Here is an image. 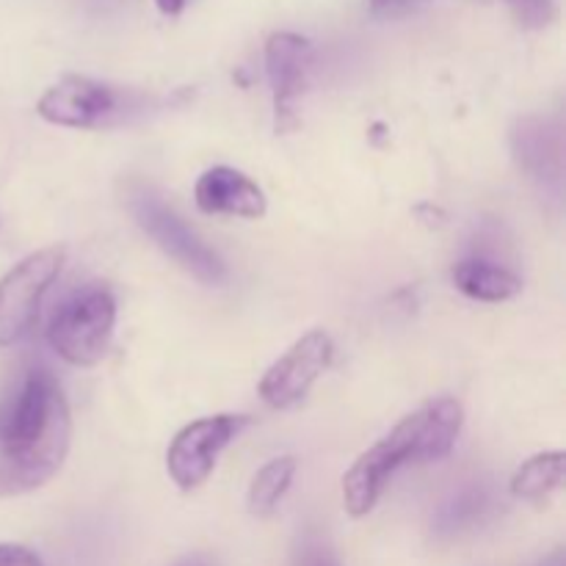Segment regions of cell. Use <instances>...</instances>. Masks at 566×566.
I'll list each match as a JSON object with an SVG mask.
<instances>
[{
	"instance_id": "e0dca14e",
	"label": "cell",
	"mask_w": 566,
	"mask_h": 566,
	"mask_svg": "<svg viewBox=\"0 0 566 566\" xmlns=\"http://www.w3.org/2000/svg\"><path fill=\"white\" fill-rule=\"evenodd\" d=\"M509 6H512L520 25L531 28V31L551 25L553 17H556V3L553 0H509Z\"/></svg>"
},
{
	"instance_id": "3957f363",
	"label": "cell",
	"mask_w": 566,
	"mask_h": 566,
	"mask_svg": "<svg viewBox=\"0 0 566 566\" xmlns=\"http://www.w3.org/2000/svg\"><path fill=\"white\" fill-rule=\"evenodd\" d=\"M153 99L133 88L111 86L86 75H64L39 97L36 114L44 122L75 130H105L142 116Z\"/></svg>"
},
{
	"instance_id": "277c9868",
	"label": "cell",
	"mask_w": 566,
	"mask_h": 566,
	"mask_svg": "<svg viewBox=\"0 0 566 566\" xmlns=\"http://www.w3.org/2000/svg\"><path fill=\"white\" fill-rule=\"evenodd\" d=\"M116 326V298L105 285L72 293L50 321L48 340L64 363L94 368L111 348Z\"/></svg>"
},
{
	"instance_id": "52a82bcc",
	"label": "cell",
	"mask_w": 566,
	"mask_h": 566,
	"mask_svg": "<svg viewBox=\"0 0 566 566\" xmlns=\"http://www.w3.org/2000/svg\"><path fill=\"white\" fill-rule=\"evenodd\" d=\"M249 426V415H213L182 426L166 451V470L177 490L193 492L210 479L221 451Z\"/></svg>"
},
{
	"instance_id": "6da1fadb",
	"label": "cell",
	"mask_w": 566,
	"mask_h": 566,
	"mask_svg": "<svg viewBox=\"0 0 566 566\" xmlns=\"http://www.w3.org/2000/svg\"><path fill=\"white\" fill-rule=\"evenodd\" d=\"M72 415L50 370H31L0 418V497L48 484L70 453Z\"/></svg>"
},
{
	"instance_id": "8992f818",
	"label": "cell",
	"mask_w": 566,
	"mask_h": 566,
	"mask_svg": "<svg viewBox=\"0 0 566 566\" xmlns=\"http://www.w3.org/2000/svg\"><path fill=\"white\" fill-rule=\"evenodd\" d=\"M64 265V249L48 247L22 258L0 280V346H14L31 335L39 310Z\"/></svg>"
},
{
	"instance_id": "2e32d148",
	"label": "cell",
	"mask_w": 566,
	"mask_h": 566,
	"mask_svg": "<svg viewBox=\"0 0 566 566\" xmlns=\"http://www.w3.org/2000/svg\"><path fill=\"white\" fill-rule=\"evenodd\" d=\"M293 566H340V558H337L329 536L310 525L293 547Z\"/></svg>"
},
{
	"instance_id": "ffe728a7",
	"label": "cell",
	"mask_w": 566,
	"mask_h": 566,
	"mask_svg": "<svg viewBox=\"0 0 566 566\" xmlns=\"http://www.w3.org/2000/svg\"><path fill=\"white\" fill-rule=\"evenodd\" d=\"M175 566H221V562L216 556H210V553H193V556L182 558Z\"/></svg>"
},
{
	"instance_id": "30bf717a",
	"label": "cell",
	"mask_w": 566,
	"mask_h": 566,
	"mask_svg": "<svg viewBox=\"0 0 566 566\" xmlns=\"http://www.w3.org/2000/svg\"><path fill=\"white\" fill-rule=\"evenodd\" d=\"M512 153L528 177L547 188H562L564 180V133L556 119L523 116L512 127Z\"/></svg>"
},
{
	"instance_id": "7402d4cb",
	"label": "cell",
	"mask_w": 566,
	"mask_h": 566,
	"mask_svg": "<svg viewBox=\"0 0 566 566\" xmlns=\"http://www.w3.org/2000/svg\"><path fill=\"white\" fill-rule=\"evenodd\" d=\"M539 566H564V553H553V556L545 558Z\"/></svg>"
},
{
	"instance_id": "4fadbf2b",
	"label": "cell",
	"mask_w": 566,
	"mask_h": 566,
	"mask_svg": "<svg viewBox=\"0 0 566 566\" xmlns=\"http://www.w3.org/2000/svg\"><path fill=\"white\" fill-rule=\"evenodd\" d=\"M495 509V497L486 484H470L464 490L453 492L440 506L434 517V531L440 536H459L475 531L481 523H486Z\"/></svg>"
},
{
	"instance_id": "ac0fdd59",
	"label": "cell",
	"mask_w": 566,
	"mask_h": 566,
	"mask_svg": "<svg viewBox=\"0 0 566 566\" xmlns=\"http://www.w3.org/2000/svg\"><path fill=\"white\" fill-rule=\"evenodd\" d=\"M0 566H44L42 558L22 545L0 542Z\"/></svg>"
},
{
	"instance_id": "9a60e30c",
	"label": "cell",
	"mask_w": 566,
	"mask_h": 566,
	"mask_svg": "<svg viewBox=\"0 0 566 566\" xmlns=\"http://www.w3.org/2000/svg\"><path fill=\"white\" fill-rule=\"evenodd\" d=\"M293 479H296V457H280L271 459L269 464L258 470L249 486L247 506L254 517H269L276 512L282 497L291 490Z\"/></svg>"
},
{
	"instance_id": "7a4b0ae2",
	"label": "cell",
	"mask_w": 566,
	"mask_h": 566,
	"mask_svg": "<svg viewBox=\"0 0 566 566\" xmlns=\"http://www.w3.org/2000/svg\"><path fill=\"white\" fill-rule=\"evenodd\" d=\"M464 412L457 398H437L401 420L390 434L359 453L343 475V506L352 517H368L385 495L392 475L409 464L446 459L457 446Z\"/></svg>"
},
{
	"instance_id": "5b68a950",
	"label": "cell",
	"mask_w": 566,
	"mask_h": 566,
	"mask_svg": "<svg viewBox=\"0 0 566 566\" xmlns=\"http://www.w3.org/2000/svg\"><path fill=\"white\" fill-rule=\"evenodd\" d=\"M127 208L136 224L188 274L205 285H221L227 280V265L219 252H213L153 188L133 186L127 191Z\"/></svg>"
},
{
	"instance_id": "9c48e42d",
	"label": "cell",
	"mask_w": 566,
	"mask_h": 566,
	"mask_svg": "<svg viewBox=\"0 0 566 566\" xmlns=\"http://www.w3.org/2000/svg\"><path fill=\"white\" fill-rule=\"evenodd\" d=\"M313 70V44L291 31L271 33L265 42V72H269L271 94H274L276 130H291L296 125L298 94L304 92Z\"/></svg>"
},
{
	"instance_id": "ba28073f",
	"label": "cell",
	"mask_w": 566,
	"mask_h": 566,
	"mask_svg": "<svg viewBox=\"0 0 566 566\" xmlns=\"http://www.w3.org/2000/svg\"><path fill=\"white\" fill-rule=\"evenodd\" d=\"M335 359V343L324 329L298 337L260 379L258 392L271 409H291L307 398L315 381L326 374Z\"/></svg>"
},
{
	"instance_id": "5bb4252c",
	"label": "cell",
	"mask_w": 566,
	"mask_h": 566,
	"mask_svg": "<svg viewBox=\"0 0 566 566\" xmlns=\"http://www.w3.org/2000/svg\"><path fill=\"white\" fill-rule=\"evenodd\" d=\"M566 475V457L564 451H545L531 457L517 468V473L509 481V490L517 501L542 503L562 490Z\"/></svg>"
},
{
	"instance_id": "8fae6325",
	"label": "cell",
	"mask_w": 566,
	"mask_h": 566,
	"mask_svg": "<svg viewBox=\"0 0 566 566\" xmlns=\"http://www.w3.org/2000/svg\"><path fill=\"white\" fill-rule=\"evenodd\" d=\"M193 202L208 216H238V219H263L269 210L263 188L232 166H213L205 171L193 188Z\"/></svg>"
},
{
	"instance_id": "d6986e66",
	"label": "cell",
	"mask_w": 566,
	"mask_h": 566,
	"mask_svg": "<svg viewBox=\"0 0 566 566\" xmlns=\"http://www.w3.org/2000/svg\"><path fill=\"white\" fill-rule=\"evenodd\" d=\"M420 3H426V0H370V9L376 14H398V11L415 9Z\"/></svg>"
},
{
	"instance_id": "7c38bea8",
	"label": "cell",
	"mask_w": 566,
	"mask_h": 566,
	"mask_svg": "<svg viewBox=\"0 0 566 566\" xmlns=\"http://www.w3.org/2000/svg\"><path fill=\"white\" fill-rule=\"evenodd\" d=\"M453 285L464 293V296L475 298V302L501 304L509 298L520 296L523 291V280L506 265H497L484 258H468L459 260L451 271Z\"/></svg>"
},
{
	"instance_id": "44dd1931",
	"label": "cell",
	"mask_w": 566,
	"mask_h": 566,
	"mask_svg": "<svg viewBox=\"0 0 566 566\" xmlns=\"http://www.w3.org/2000/svg\"><path fill=\"white\" fill-rule=\"evenodd\" d=\"M155 3H158V9L164 11V14L177 17V14H180L182 9H186L188 0H155Z\"/></svg>"
}]
</instances>
